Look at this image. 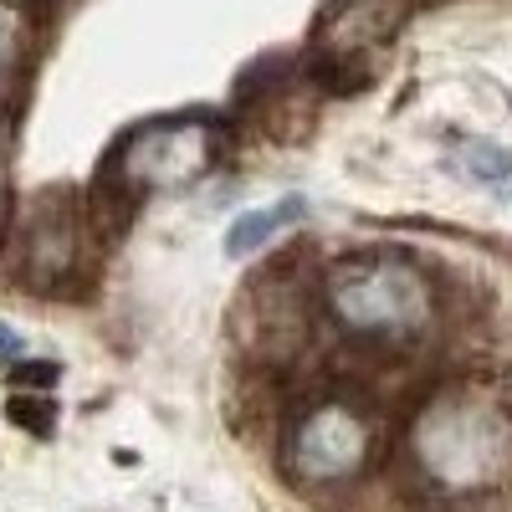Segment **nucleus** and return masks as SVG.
Returning <instances> with one entry per match:
<instances>
[{"mask_svg":"<svg viewBox=\"0 0 512 512\" xmlns=\"http://www.w3.org/2000/svg\"><path fill=\"white\" fill-rule=\"evenodd\" d=\"M82 256V221L77 205L62 190H47L26 205L21 221V256H16V277L31 292H62L77 272Z\"/></svg>","mask_w":512,"mask_h":512,"instance_id":"5","label":"nucleus"},{"mask_svg":"<svg viewBox=\"0 0 512 512\" xmlns=\"http://www.w3.org/2000/svg\"><path fill=\"white\" fill-rule=\"evenodd\" d=\"M410 461L451 497L492 492L512 477V410L472 384H451L410 420Z\"/></svg>","mask_w":512,"mask_h":512,"instance_id":"1","label":"nucleus"},{"mask_svg":"<svg viewBox=\"0 0 512 512\" xmlns=\"http://www.w3.org/2000/svg\"><path fill=\"white\" fill-rule=\"evenodd\" d=\"M323 303L349 338L374 349H410L436 323L431 277L415 256L395 246H364L338 256L323 277Z\"/></svg>","mask_w":512,"mask_h":512,"instance_id":"2","label":"nucleus"},{"mask_svg":"<svg viewBox=\"0 0 512 512\" xmlns=\"http://www.w3.org/2000/svg\"><path fill=\"white\" fill-rule=\"evenodd\" d=\"M26 379L31 384H52L57 379V364H26Z\"/></svg>","mask_w":512,"mask_h":512,"instance_id":"12","label":"nucleus"},{"mask_svg":"<svg viewBox=\"0 0 512 512\" xmlns=\"http://www.w3.org/2000/svg\"><path fill=\"white\" fill-rule=\"evenodd\" d=\"M405 21V0H338L318 26V72L338 77L333 88H349L344 77H354V57L390 41Z\"/></svg>","mask_w":512,"mask_h":512,"instance_id":"6","label":"nucleus"},{"mask_svg":"<svg viewBox=\"0 0 512 512\" xmlns=\"http://www.w3.org/2000/svg\"><path fill=\"white\" fill-rule=\"evenodd\" d=\"M379 456V420L354 400H318L292 415L282 436V466L297 487H344Z\"/></svg>","mask_w":512,"mask_h":512,"instance_id":"3","label":"nucleus"},{"mask_svg":"<svg viewBox=\"0 0 512 512\" xmlns=\"http://www.w3.org/2000/svg\"><path fill=\"white\" fill-rule=\"evenodd\" d=\"M21 333L16 328H6V323H0V364H6V359H21Z\"/></svg>","mask_w":512,"mask_h":512,"instance_id":"10","label":"nucleus"},{"mask_svg":"<svg viewBox=\"0 0 512 512\" xmlns=\"http://www.w3.org/2000/svg\"><path fill=\"white\" fill-rule=\"evenodd\" d=\"M11 72V31H6V16H0V77Z\"/></svg>","mask_w":512,"mask_h":512,"instance_id":"11","label":"nucleus"},{"mask_svg":"<svg viewBox=\"0 0 512 512\" xmlns=\"http://www.w3.org/2000/svg\"><path fill=\"white\" fill-rule=\"evenodd\" d=\"M216 149L221 134L210 123H144L113 144L98 175L123 185L134 200H144L149 190H175L200 180L216 164Z\"/></svg>","mask_w":512,"mask_h":512,"instance_id":"4","label":"nucleus"},{"mask_svg":"<svg viewBox=\"0 0 512 512\" xmlns=\"http://www.w3.org/2000/svg\"><path fill=\"white\" fill-rule=\"evenodd\" d=\"M11 226V169H6V139H0V236Z\"/></svg>","mask_w":512,"mask_h":512,"instance_id":"9","label":"nucleus"},{"mask_svg":"<svg viewBox=\"0 0 512 512\" xmlns=\"http://www.w3.org/2000/svg\"><path fill=\"white\" fill-rule=\"evenodd\" d=\"M303 216H308V200H303V195H287V200H277V205H267V210H246V216L226 231V251H231V256H251V251L272 246L282 231H292Z\"/></svg>","mask_w":512,"mask_h":512,"instance_id":"7","label":"nucleus"},{"mask_svg":"<svg viewBox=\"0 0 512 512\" xmlns=\"http://www.w3.org/2000/svg\"><path fill=\"white\" fill-rule=\"evenodd\" d=\"M466 159H477V164H466V169H472L477 180H487V185H497V180L512 175V159L502 149H492V144H472V149H466Z\"/></svg>","mask_w":512,"mask_h":512,"instance_id":"8","label":"nucleus"}]
</instances>
